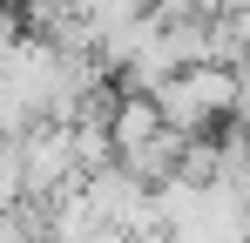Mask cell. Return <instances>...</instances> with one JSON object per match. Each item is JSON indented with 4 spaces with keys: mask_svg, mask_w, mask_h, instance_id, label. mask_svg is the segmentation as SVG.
<instances>
[{
    "mask_svg": "<svg viewBox=\"0 0 250 243\" xmlns=\"http://www.w3.org/2000/svg\"><path fill=\"white\" fill-rule=\"evenodd\" d=\"M156 108H163V122L176 135H209L216 122H230V108H237V68L189 61V68H176L156 88Z\"/></svg>",
    "mask_w": 250,
    "mask_h": 243,
    "instance_id": "1",
    "label": "cell"
},
{
    "mask_svg": "<svg viewBox=\"0 0 250 243\" xmlns=\"http://www.w3.org/2000/svg\"><path fill=\"white\" fill-rule=\"evenodd\" d=\"M163 230H169V243H250V196L230 176H209Z\"/></svg>",
    "mask_w": 250,
    "mask_h": 243,
    "instance_id": "2",
    "label": "cell"
}]
</instances>
